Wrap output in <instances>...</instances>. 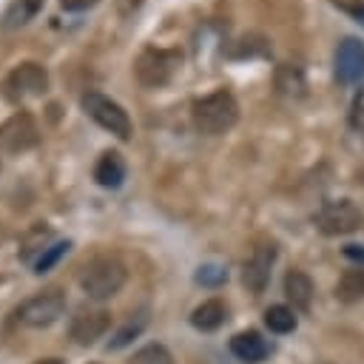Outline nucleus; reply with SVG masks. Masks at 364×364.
<instances>
[{"instance_id":"obj_8","label":"nucleus","mask_w":364,"mask_h":364,"mask_svg":"<svg viewBox=\"0 0 364 364\" xmlns=\"http://www.w3.org/2000/svg\"><path fill=\"white\" fill-rule=\"evenodd\" d=\"M40 142L37 119L28 111H14L0 122V151L3 154H23Z\"/></svg>"},{"instance_id":"obj_17","label":"nucleus","mask_w":364,"mask_h":364,"mask_svg":"<svg viewBox=\"0 0 364 364\" xmlns=\"http://www.w3.org/2000/svg\"><path fill=\"white\" fill-rule=\"evenodd\" d=\"M336 299L344 304L364 299V267H353L341 273V279L336 282Z\"/></svg>"},{"instance_id":"obj_20","label":"nucleus","mask_w":364,"mask_h":364,"mask_svg":"<svg viewBox=\"0 0 364 364\" xmlns=\"http://www.w3.org/2000/svg\"><path fill=\"white\" fill-rule=\"evenodd\" d=\"M68 250H71V242H68V239H65V242H54V245H48V247L34 259V264H31L34 273H48V270H51Z\"/></svg>"},{"instance_id":"obj_28","label":"nucleus","mask_w":364,"mask_h":364,"mask_svg":"<svg viewBox=\"0 0 364 364\" xmlns=\"http://www.w3.org/2000/svg\"><path fill=\"white\" fill-rule=\"evenodd\" d=\"M344 256L347 259H355V262H364V247L361 245H347L344 247Z\"/></svg>"},{"instance_id":"obj_2","label":"nucleus","mask_w":364,"mask_h":364,"mask_svg":"<svg viewBox=\"0 0 364 364\" xmlns=\"http://www.w3.org/2000/svg\"><path fill=\"white\" fill-rule=\"evenodd\" d=\"M122 284H125V267L111 256L91 259L80 270V287L94 301H105V299L117 296L122 290Z\"/></svg>"},{"instance_id":"obj_30","label":"nucleus","mask_w":364,"mask_h":364,"mask_svg":"<svg viewBox=\"0 0 364 364\" xmlns=\"http://www.w3.org/2000/svg\"><path fill=\"white\" fill-rule=\"evenodd\" d=\"M358 23H361V26H364V20H358Z\"/></svg>"},{"instance_id":"obj_10","label":"nucleus","mask_w":364,"mask_h":364,"mask_svg":"<svg viewBox=\"0 0 364 364\" xmlns=\"http://www.w3.org/2000/svg\"><path fill=\"white\" fill-rule=\"evenodd\" d=\"M333 71L341 85H355L364 80V43L358 37H344L338 43Z\"/></svg>"},{"instance_id":"obj_29","label":"nucleus","mask_w":364,"mask_h":364,"mask_svg":"<svg viewBox=\"0 0 364 364\" xmlns=\"http://www.w3.org/2000/svg\"><path fill=\"white\" fill-rule=\"evenodd\" d=\"M142 6V0H117V9H119V14H131L134 9H139Z\"/></svg>"},{"instance_id":"obj_12","label":"nucleus","mask_w":364,"mask_h":364,"mask_svg":"<svg viewBox=\"0 0 364 364\" xmlns=\"http://www.w3.org/2000/svg\"><path fill=\"white\" fill-rule=\"evenodd\" d=\"M230 353L245 364H262L270 355V344L256 330H242L230 338Z\"/></svg>"},{"instance_id":"obj_14","label":"nucleus","mask_w":364,"mask_h":364,"mask_svg":"<svg viewBox=\"0 0 364 364\" xmlns=\"http://www.w3.org/2000/svg\"><path fill=\"white\" fill-rule=\"evenodd\" d=\"M284 296L293 301L296 310H310V301H313V282L304 270H287L284 276Z\"/></svg>"},{"instance_id":"obj_26","label":"nucleus","mask_w":364,"mask_h":364,"mask_svg":"<svg viewBox=\"0 0 364 364\" xmlns=\"http://www.w3.org/2000/svg\"><path fill=\"white\" fill-rule=\"evenodd\" d=\"M91 6H97V0H60V9L65 11H85Z\"/></svg>"},{"instance_id":"obj_16","label":"nucleus","mask_w":364,"mask_h":364,"mask_svg":"<svg viewBox=\"0 0 364 364\" xmlns=\"http://www.w3.org/2000/svg\"><path fill=\"white\" fill-rule=\"evenodd\" d=\"M46 0H11L3 11V28H20L26 23H31Z\"/></svg>"},{"instance_id":"obj_22","label":"nucleus","mask_w":364,"mask_h":364,"mask_svg":"<svg viewBox=\"0 0 364 364\" xmlns=\"http://www.w3.org/2000/svg\"><path fill=\"white\" fill-rule=\"evenodd\" d=\"M46 239H48V228H43V225H37L26 239H23V250H20V256H23V262H31V253H43L48 245H46Z\"/></svg>"},{"instance_id":"obj_9","label":"nucleus","mask_w":364,"mask_h":364,"mask_svg":"<svg viewBox=\"0 0 364 364\" xmlns=\"http://www.w3.org/2000/svg\"><path fill=\"white\" fill-rule=\"evenodd\" d=\"M273 262H276V245L273 242H256L242 264V284L259 296L267 282H270V273H273Z\"/></svg>"},{"instance_id":"obj_3","label":"nucleus","mask_w":364,"mask_h":364,"mask_svg":"<svg viewBox=\"0 0 364 364\" xmlns=\"http://www.w3.org/2000/svg\"><path fill=\"white\" fill-rule=\"evenodd\" d=\"M179 60H182V54L176 48L148 46L134 60V77L145 88H162V85H168L173 80V74L179 68Z\"/></svg>"},{"instance_id":"obj_15","label":"nucleus","mask_w":364,"mask_h":364,"mask_svg":"<svg viewBox=\"0 0 364 364\" xmlns=\"http://www.w3.org/2000/svg\"><path fill=\"white\" fill-rule=\"evenodd\" d=\"M225 318H228V310H225V304H222L219 299H208V301H202V304L191 313V324H193L196 330H202V333L219 330V327L225 324Z\"/></svg>"},{"instance_id":"obj_13","label":"nucleus","mask_w":364,"mask_h":364,"mask_svg":"<svg viewBox=\"0 0 364 364\" xmlns=\"http://www.w3.org/2000/svg\"><path fill=\"white\" fill-rule=\"evenodd\" d=\"M125 171L128 168H125V159H122L119 151H102L97 165H94V182L100 188L114 191V188H119L125 182Z\"/></svg>"},{"instance_id":"obj_23","label":"nucleus","mask_w":364,"mask_h":364,"mask_svg":"<svg viewBox=\"0 0 364 364\" xmlns=\"http://www.w3.org/2000/svg\"><path fill=\"white\" fill-rule=\"evenodd\" d=\"M193 279H196V284H202V287H219V284L228 282V270H225L222 264L208 262V264H199V270H196Z\"/></svg>"},{"instance_id":"obj_5","label":"nucleus","mask_w":364,"mask_h":364,"mask_svg":"<svg viewBox=\"0 0 364 364\" xmlns=\"http://www.w3.org/2000/svg\"><path fill=\"white\" fill-rule=\"evenodd\" d=\"M46 91H48V71L34 60L17 63L3 80V94H6L9 102H23L28 97H43Z\"/></svg>"},{"instance_id":"obj_1","label":"nucleus","mask_w":364,"mask_h":364,"mask_svg":"<svg viewBox=\"0 0 364 364\" xmlns=\"http://www.w3.org/2000/svg\"><path fill=\"white\" fill-rule=\"evenodd\" d=\"M191 119H193V128L199 134H208V136H216V134H225L236 125L239 119V102L230 91H213V94H205L199 100H193L191 105Z\"/></svg>"},{"instance_id":"obj_24","label":"nucleus","mask_w":364,"mask_h":364,"mask_svg":"<svg viewBox=\"0 0 364 364\" xmlns=\"http://www.w3.org/2000/svg\"><path fill=\"white\" fill-rule=\"evenodd\" d=\"M145 316H136V321L131 318L119 333H114V338L108 341V350H119V347H125V344H131V338H136L139 333H142V327H145Z\"/></svg>"},{"instance_id":"obj_4","label":"nucleus","mask_w":364,"mask_h":364,"mask_svg":"<svg viewBox=\"0 0 364 364\" xmlns=\"http://www.w3.org/2000/svg\"><path fill=\"white\" fill-rule=\"evenodd\" d=\"M80 108L100 125V128H105L108 134H114L117 139H131V117H128V111L117 102V100H111V97H105L102 91H85L82 97H80Z\"/></svg>"},{"instance_id":"obj_6","label":"nucleus","mask_w":364,"mask_h":364,"mask_svg":"<svg viewBox=\"0 0 364 364\" xmlns=\"http://www.w3.org/2000/svg\"><path fill=\"white\" fill-rule=\"evenodd\" d=\"M313 225L324 236H344L358 230L361 225V210L350 199H330L313 213Z\"/></svg>"},{"instance_id":"obj_11","label":"nucleus","mask_w":364,"mask_h":364,"mask_svg":"<svg viewBox=\"0 0 364 364\" xmlns=\"http://www.w3.org/2000/svg\"><path fill=\"white\" fill-rule=\"evenodd\" d=\"M111 327V313L102 310V307H80L74 316H71V324H68V336L77 341V344H94L105 330Z\"/></svg>"},{"instance_id":"obj_19","label":"nucleus","mask_w":364,"mask_h":364,"mask_svg":"<svg viewBox=\"0 0 364 364\" xmlns=\"http://www.w3.org/2000/svg\"><path fill=\"white\" fill-rule=\"evenodd\" d=\"M264 324H267L270 333L284 336V333H293V330H296L299 318H296V313H293L290 307H284V304H273V307L264 310Z\"/></svg>"},{"instance_id":"obj_21","label":"nucleus","mask_w":364,"mask_h":364,"mask_svg":"<svg viewBox=\"0 0 364 364\" xmlns=\"http://www.w3.org/2000/svg\"><path fill=\"white\" fill-rule=\"evenodd\" d=\"M128 364H173V358L162 344H148V347L136 350Z\"/></svg>"},{"instance_id":"obj_7","label":"nucleus","mask_w":364,"mask_h":364,"mask_svg":"<svg viewBox=\"0 0 364 364\" xmlns=\"http://www.w3.org/2000/svg\"><path fill=\"white\" fill-rule=\"evenodd\" d=\"M63 310H65V293L60 287H48L26 299L17 307V318L28 327H48L63 316Z\"/></svg>"},{"instance_id":"obj_27","label":"nucleus","mask_w":364,"mask_h":364,"mask_svg":"<svg viewBox=\"0 0 364 364\" xmlns=\"http://www.w3.org/2000/svg\"><path fill=\"white\" fill-rule=\"evenodd\" d=\"M350 122H353V128L364 136V105H358L355 111H353V117H350Z\"/></svg>"},{"instance_id":"obj_18","label":"nucleus","mask_w":364,"mask_h":364,"mask_svg":"<svg viewBox=\"0 0 364 364\" xmlns=\"http://www.w3.org/2000/svg\"><path fill=\"white\" fill-rule=\"evenodd\" d=\"M273 80H276V88H279L282 94H287V97H301L304 88H307L301 68H296V65H290V63H282V65L276 68Z\"/></svg>"},{"instance_id":"obj_25","label":"nucleus","mask_w":364,"mask_h":364,"mask_svg":"<svg viewBox=\"0 0 364 364\" xmlns=\"http://www.w3.org/2000/svg\"><path fill=\"white\" fill-rule=\"evenodd\" d=\"M338 11L355 17V20H364V0H330Z\"/></svg>"}]
</instances>
